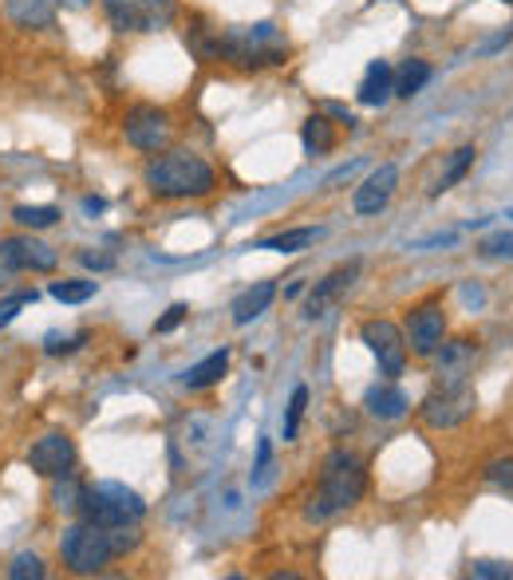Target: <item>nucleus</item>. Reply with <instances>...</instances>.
<instances>
[{
    "mask_svg": "<svg viewBox=\"0 0 513 580\" xmlns=\"http://www.w3.org/2000/svg\"><path fill=\"white\" fill-rule=\"evenodd\" d=\"M273 296H276L273 281H256L253 288H246V293L233 300V320H237V325H253L256 316L273 305Z\"/></svg>",
    "mask_w": 513,
    "mask_h": 580,
    "instance_id": "18",
    "label": "nucleus"
},
{
    "mask_svg": "<svg viewBox=\"0 0 513 580\" xmlns=\"http://www.w3.org/2000/svg\"><path fill=\"white\" fill-rule=\"evenodd\" d=\"M115 32H162L174 20L178 0H103Z\"/></svg>",
    "mask_w": 513,
    "mask_h": 580,
    "instance_id": "6",
    "label": "nucleus"
},
{
    "mask_svg": "<svg viewBox=\"0 0 513 580\" xmlns=\"http://www.w3.org/2000/svg\"><path fill=\"white\" fill-rule=\"evenodd\" d=\"M147 186L158 197H202L214 190V167L206 158L174 150V155H162L150 162Z\"/></svg>",
    "mask_w": 513,
    "mask_h": 580,
    "instance_id": "3",
    "label": "nucleus"
},
{
    "mask_svg": "<svg viewBox=\"0 0 513 580\" xmlns=\"http://www.w3.org/2000/svg\"><path fill=\"white\" fill-rule=\"evenodd\" d=\"M79 261H83V265H91V269H111V265H115L111 257H99V253H79Z\"/></svg>",
    "mask_w": 513,
    "mask_h": 580,
    "instance_id": "37",
    "label": "nucleus"
},
{
    "mask_svg": "<svg viewBox=\"0 0 513 580\" xmlns=\"http://www.w3.org/2000/svg\"><path fill=\"white\" fill-rule=\"evenodd\" d=\"M4 12H9V20L16 29H29V32L52 29V24H56L52 0H4Z\"/></svg>",
    "mask_w": 513,
    "mask_h": 580,
    "instance_id": "16",
    "label": "nucleus"
},
{
    "mask_svg": "<svg viewBox=\"0 0 513 580\" xmlns=\"http://www.w3.org/2000/svg\"><path fill=\"white\" fill-rule=\"evenodd\" d=\"M24 246H29V237H4L0 241V285H9V276L24 269Z\"/></svg>",
    "mask_w": 513,
    "mask_h": 580,
    "instance_id": "24",
    "label": "nucleus"
},
{
    "mask_svg": "<svg viewBox=\"0 0 513 580\" xmlns=\"http://www.w3.org/2000/svg\"><path fill=\"white\" fill-rule=\"evenodd\" d=\"M367 490V474L364 463L347 451H335L328 454L324 474H320V490H316L312 505H308V522H324L332 513L340 510H352Z\"/></svg>",
    "mask_w": 513,
    "mask_h": 580,
    "instance_id": "2",
    "label": "nucleus"
},
{
    "mask_svg": "<svg viewBox=\"0 0 513 580\" xmlns=\"http://www.w3.org/2000/svg\"><path fill=\"white\" fill-rule=\"evenodd\" d=\"M474 367V344L470 340H451L438 352V384L443 387H463L466 375Z\"/></svg>",
    "mask_w": 513,
    "mask_h": 580,
    "instance_id": "14",
    "label": "nucleus"
},
{
    "mask_svg": "<svg viewBox=\"0 0 513 580\" xmlns=\"http://www.w3.org/2000/svg\"><path fill=\"white\" fill-rule=\"evenodd\" d=\"M24 305H36V293H16V296H9V300L0 305V328L12 325V316H16Z\"/></svg>",
    "mask_w": 513,
    "mask_h": 580,
    "instance_id": "31",
    "label": "nucleus"
},
{
    "mask_svg": "<svg viewBox=\"0 0 513 580\" xmlns=\"http://www.w3.org/2000/svg\"><path fill=\"white\" fill-rule=\"evenodd\" d=\"M56 4H64V9H88L91 0H56Z\"/></svg>",
    "mask_w": 513,
    "mask_h": 580,
    "instance_id": "38",
    "label": "nucleus"
},
{
    "mask_svg": "<svg viewBox=\"0 0 513 580\" xmlns=\"http://www.w3.org/2000/svg\"><path fill=\"white\" fill-rule=\"evenodd\" d=\"M395 186H399V170L391 162H384L379 170L367 174V182L355 190V214H379V209L391 202Z\"/></svg>",
    "mask_w": 513,
    "mask_h": 580,
    "instance_id": "12",
    "label": "nucleus"
},
{
    "mask_svg": "<svg viewBox=\"0 0 513 580\" xmlns=\"http://www.w3.org/2000/svg\"><path fill=\"white\" fill-rule=\"evenodd\" d=\"M190 48L202 59H226L241 71H261V68H276L288 59V39L285 32L261 20V24H233L226 32H194L190 36Z\"/></svg>",
    "mask_w": 513,
    "mask_h": 580,
    "instance_id": "1",
    "label": "nucleus"
},
{
    "mask_svg": "<svg viewBox=\"0 0 513 580\" xmlns=\"http://www.w3.org/2000/svg\"><path fill=\"white\" fill-rule=\"evenodd\" d=\"M324 237V229H288V234H276V237H265V241H256V249H273V253H300L305 246H312V241H320Z\"/></svg>",
    "mask_w": 513,
    "mask_h": 580,
    "instance_id": "21",
    "label": "nucleus"
},
{
    "mask_svg": "<svg viewBox=\"0 0 513 580\" xmlns=\"http://www.w3.org/2000/svg\"><path fill=\"white\" fill-rule=\"evenodd\" d=\"M300 138H305V155H324V150L335 147V130H332V123H328L324 115L305 118V130H300Z\"/></svg>",
    "mask_w": 513,
    "mask_h": 580,
    "instance_id": "22",
    "label": "nucleus"
},
{
    "mask_svg": "<svg viewBox=\"0 0 513 580\" xmlns=\"http://www.w3.org/2000/svg\"><path fill=\"white\" fill-rule=\"evenodd\" d=\"M502 4H513V0H502Z\"/></svg>",
    "mask_w": 513,
    "mask_h": 580,
    "instance_id": "39",
    "label": "nucleus"
},
{
    "mask_svg": "<svg viewBox=\"0 0 513 580\" xmlns=\"http://www.w3.org/2000/svg\"><path fill=\"white\" fill-rule=\"evenodd\" d=\"M182 320H186V305H174V308H170V312L155 325V332H174V328L182 325Z\"/></svg>",
    "mask_w": 513,
    "mask_h": 580,
    "instance_id": "34",
    "label": "nucleus"
},
{
    "mask_svg": "<svg viewBox=\"0 0 513 580\" xmlns=\"http://www.w3.org/2000/svg\"><path fill=\"white\" fill-rule=\"evenodd\" d=\"M79 513H83V522L99 525V530H123V525L142 522L147 502L135 490H127V486L95 482L79 493Z\"/></svg>",
    "mask_w": 513,
    "mask_h": 580,
    "instance_id": "4",
    "label": "nucleus"
},
{
    "mask_svg": "<svg viewBox=\"0 0 513 580\" xmlns=\"http://www.w3.org/2000/svg\"><path fill=\"white\" fill-rule=\"evenodd\" d=\"M364 407H367V414H375V419H403L407 407H411V399L403 395V387L375 384L372 391L364 395Z\"/></svg>",
    "mask_w": 513,
    "mask_h": 580,
    "instance_id": "17",
    "label": "nucleus"
},
{
    "mask_svg": "<svg viewBox=\"0 0 513 580\" xmlns=\"http://www.w3.org/2000/svg\"><path fill=\"white\" fill-rule=\"evenodd\" d=\"M486 478H490L493 486H502V490L513 493V458H493V463L486 466Z\"/></svg>",
    "mask_w": 513,
    "mask_h": 580,
    "instance_id": "30",
    "label": "nucleus"
},
{
    "mask_svg": "<svg viewBox=\"0 0 513 580\" xmlns=\"http://www.w3.org/2000/svg\"><path fill=\"white\" fill-rule=\"evenodd\" d=\"M226 367H229V348H217V352H209L202 364H194L186 372V379L182 384L190 387V391H202V387H214L221 375H226Z\"/></svg>",
    "mask_w": 513,
    "mask_h": 580,
    "instance_id": "19",
    "label": "nucleus"
},
{
    "mask_svg": "<svg viewBox=\"0 0 513 580\" xmlns=\"http://www.w3.org/2000/svg\"><path fill=\"white\" fill-rule=\"evenodd\" d=\"M305 407H308V387H296L293 403H288V414H285V439H296V427H300Z\"/></svg>",
    "mask_w": 513,
    "mask_h": 580,
    "instance_id": "29",
    "label": "nucleus"
},
{
    "mask_svg": "<svg viewBox=\"0 0 513 580\" xmlns=\"http://www.w3.org/2000/svg\"><path fill=\"white\" fill-rule=\"evenodd\" d=\"M59 553H64L68 569L79 572V577H91V572H99L111 557H115L107 530H99V525H91V522L71 525V530L64 533V542H59Z\"/></svg>",
    "mask_w": 513,
    "mask_h": 580,
    "instance_id": "5",
    "label": "nucleus"
},
{
    "mask_svg": "<svg viewBox=\"0 0 513 580\" xmlns=\"http://www.w3.org/2000/svg\"><path fill=\"white\" fill-rule=\"evenodd\" d=\"M482 257H513V234H498V237H486L482 246Z\"/></svg>",
    "mask_w": 513,
    "mask_h": 580,
    "instance_id": "32",
    "label": "nucleus"
},
{
    "mask_svg": "<svg viewBox=\"0 0 513 580\" xmlns=\"http://www.w3.org/2000/svg\"><path fill=\"white\" fill-rule=\"evenodd\" d=\"M360 336H364V344L375 352V360H379V367H384V375H403V364H407V344H403V332L391 325V320H367L364 328H360Z\"/></svg>",
    "mask_w": 513,
    "mask_h": 580,
    "instance_id": "8",
    "label": "nucleus"
},
{
    "mask_svg": "<svg viewBox=\"0 0 513 580\" xmlns=\"http://www.w3.org/2000/svg\"><path fill=\"white\" fill-rule=\"evenodd\" d=\"M474 577H513V572H510V565L482 561V565H474Z\"/></svg>",
    "mask_w": 513,
    "mask_h": 580,
    "instance_id": "35",
    "label": "nucleus"
},
{
    "mask_svg": "<svg viewBox=\"0 0 513 580\" xmlns=\"http://www.w3.org/2000/svg\"><path fill=\"white\" fill-rule=\"evenodd\" d=\"M269 463H273V446H269V439H261V443H256V474H253L256 486L269 478Z\"/></svg>",
    "mask_w": 513,
    "mask_h": 580,
    "instance_id": "33",
    "label": "nucleus"
},
{
    "mask_svg": "<svg viewBox=\"0 0 513 580\" xmlns=\"http://www.w3.org/2000/svg\"><path fill=\"white\" fill-rule=\"evenodd\" d=\"M52 296L64 300V305H83V300L95 296V281H56V285H52Z\"/></svg>",
    "mask_w": 513,
    "mask_h": 580,
    "instance_id": "25",
    "label": "nucleus"
},
{
    "mask_svg": "<svg viewBox=\"0 0 513 580\" xmlns=\"http://www.w3.org/2000/svg\"><path fill=\"white\" fill-rule=\"evenodd\" d=\"M12 217L29 229H48V226H56L59 221V209L56 206H16V214Z\"/></svg>",
    "mask_w": 513,
    "mask_h": 580,
    "instance_id": "27",
    "label": "nucleus"
},
{
    "mask_svg": "<svg viewBox=\"0 0 513 580\" xmlns=\"http://www.w3.org/2000/svg\"><path fill=\"white\" fill-rule=\"evenodd\" d=\"M443 336H446V316L438 305H423L414 308L411 320H407V340L419 355H434L443 348Z\"/></svg>",
    "mask_w": 513,
    "mask_h": 580,
    "instance_id": "11",
    "label": "nucleus"
},
{
    "mask_svg": "<svg viewBox=\"0 0 513 580\" xmlns=\"http://www.w3.org/2000/svg\"><path fill=\"white\" fill-rule=\"evenodd\" d=\"M76 348H79V340H64V344H59L56 336H52V340H48V348H44V352H48V355H64V352H76Z\"/></svg>",
    "mask_w": 513,
    "mask_h": 580,
    "instance_id": "36",
    "label": "nucleus"
},
{
    "mask_svg": "<svg viewBox=\"0 0 513 580\" xmlns=\"http://www.w3.org/2000/svg\"><path fill=\"white\" fill-rule=\"evenodd\" d=\"M474 414V387H443L423 403V419L431 427H458Z\"/></svg>",
    "mask_w": 513,
    "mask_h": 580,
    "instance_id": "9",
    "label": "nucleus"
},
{
    "mask_svg": "<svg viewBox=\"0 0 513 580\" xmlns=\"http://www.w3.org/2000/svg\"><path fill=\"white\" fill-rule=\"evenodd\" d=\"M391 95H395V68L391 64H387V59L367 64L364 83H360V103H364V107H384Z\"/></svg>",
    "mask_w": 513,
    "mask_h": 580,
    "instance_id": "15",
    "label": "nucleus"
},
{
    "mask_svg": "<svg viewBox=\"0 0 513 580\" xmlns=\"http://www.w3.org/2000/svg\"><path fill=\"white\" fill-rule=\"evenodd\" d=\"M123 130H127V143L135 150H142V155H158V150L170 143V115L162 107H130L127 111V123H123Z\"/></svg>",
    "mask_w": 513,
    "mask_h": 580,
    "instance_id": "7",
    "label": "nucleus"
},
{
    "mask_svg": "<svg viewBox=\"0 0 513 580\" xmlns=\"http://www.w3.org/2000/svg\"><path fill=\"white\" fill-rule=\"evenodd\" d=\"M510 217H513V209H510Z\"/></svg>",
    "mask_w": 513,
    "mask_h": 580,
    "instance_id": "40",
    "label": "nucleus"
},
{
    "mask_svg": "<svg viewBox=\"0 0 513 580\" xmlns=\"http://www.w3.org/2000/svg\"><path fill=\"white\" fill-rule=\"evenodd\" d=\"M24 269H32V273H52L56 269V249L29 237V246H24Z\"/></svg>",
    "mask_w": 513,
    "mask_h": 580,
    "instance_id": "26",
    "label": "nucleus"
},
{
    "mask_svg": "<svg viewBox=\"0 0 513 580\" xmlns=\"http://www.w3.org/2000/svg\"><path fill=\"white\" fill-rule=\"evenodd\" d=\"M355 273H360V265H355V261H347V265L332 269V273H328L324 281L312 288V296H308V320L324 316L328 305H335V300H340V296H344L347 288L355 285Z\"/></svg>",
    "mask_w": 513,
    "mask_h": 580,
    "instance_id": "13",
    "label": "nucleus"
},
{
    "mask_svg": "<svg viewBox=\"0 0 513 580\" xmlns=\"http://www.w3.org/2000/svg\"><path fill=\"white\" fill-rule=\"evenodd\" d=\"M474 155H478L474 147H458V150H454V155H451V167L443 170V178H438V186H434L431 194H443V190L458 186V182L466 178V170L474 167Z\"/></svg>",
    "mask_w": 513,
    "mask_h": 580,
    "instance_id": "23",
    "label": "nucleus"
},
{
    "mask_svg": "<svg viewBox=\"0 0 513 580\" xmlns=\"http://www.w3.org/2000/svg\"><path fill=\"white\" fill-rule=\"evenodd\" d=\"M71 463H76V443H71L68 434H44V439L29 451V466L36 474H44V478L68 474Z\"/></svg>",
    "mask_w": 513,
    "mask_h": 580,
    "instance_id": "10",
    "label": "nucleus"
},
{
    "mask_svg": "<svg viewBox=\"0 0 513 580\" xmlns=\"http://www.w3.org/2000/svg\"><path fill=\"white\" fill-rule=\"evenodd\" d=\"M9 577L12 580H29V577L39 580V577H44V561H39L36 553H20L16 561L9 565Z\"/></svg>",
    "mask_w": 513,
    "mask_h": 580,
    "instance_id": "28",
    "label": "nucleus"
},
{
    "mask_svg": "<svg viewBox=\"0 0 513 580\" xmlns=\"http://www.w3.org/2000/svg\"><path fill=\"white\" fill-rule=\"evenodd\" d=\"M426 79H431V64L426 59H407L403 68H395V95L399 99H411L426 88Z\"/></svg>",
    "mask_w": 513,
    "mask_h": 580,
    "instance_id": "20",
    "label": "nucleus"
}]
</instances>
